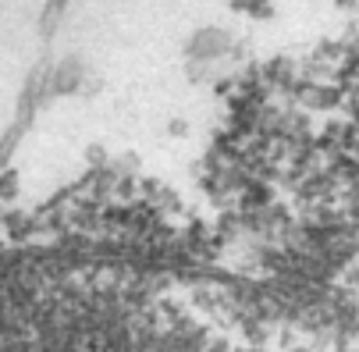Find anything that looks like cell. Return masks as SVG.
<instances>
[{"instance_id": "cell-1", "label": "cell", "mask_w": 359, "mask_h": 352, "mask_svg": "<svg viewBox=\"0 0 359 352\" xmlns=\"http://www.w3.org/2000/svg\"><path fill=\"white\" fill-rule=\"evenodd\" d=\"M0 352H207L121 288L75 274L0 271Z\"/></svg>"}]
</instances>
